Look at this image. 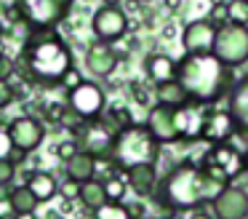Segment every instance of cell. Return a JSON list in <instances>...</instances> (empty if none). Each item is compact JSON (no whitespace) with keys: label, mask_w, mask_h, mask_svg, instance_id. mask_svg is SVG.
Wrapping results in <instances>:
<instances>
[{"label":"cell","mask_w":248,"mask_h":219,"mask_svg":"<svg viewBox=\"0 0 248 219\" xmlns=\"http://www.w3.org/2000/svg\"><path fill=\"white\" fill-rule=\"evenodd\" d=\"M198 166L214 182H219V185L227 187L230 182H235L240 174H246V155H243L232 142L208 144V150L203 152V158H200Z\"/></svg>","instance_id":"cell-5"},{"label":"cell","mask_w":248,"mask_h":219,"mask_svg":"<svg viewBox=\"0 0 248 219\" xmlns=\"http://www.w3.org/2000/svg\"><path fill=\"white\" fill-rule=\"evenodd\" d=\"M14 152L16 150H14V142L8 136V128H0V160H11Z\"/></svg>","instance_id":"cell-32"},{"label":"cell","mask_w":248,"mask_h":219,"mask_svg":"<svg viewBox=\"0 0 248 219\" xmlns=\"http://www.w3.org/2000/svg\"><path fill=\"white\" fill-rule=\"evenodd\" d=\"M64 176L70 182H78V185L93 179V176H96V158L88 155V152H78L72 160L64 163Z\"/></svg>","instance_id":"cell-22"},{"label":"cell","mask_w":248,"mask_h":219,"mask_svg":"<svg viewBox=\"0 0 248 219\" xmlns=\"http://www.w3.org/2000/svg\"><path fill=\"white\" fill-rule=\"evenodd\" d=\"M0 37H3V24H0Z\"/></svg>","instance_id":"cell-50"},{"label":"cell","mask_w":248,"mask_h":219,"mask_svg":"<svg viewBox=\"0 0 248 219\" xmlns=\"http://www.w3.org/2000/svg\"><path fill=\"white\" fill-rule=\"evenodd\" d=\"M109 158L115 160V166H118L120 171H128V168H134V166H144V163L157 166L160 142L152 136L147 126L134 123V126H128V128L115 134V144H112Z\"/></svg>","instance_id":"cell-4"},{"label":"cell","mask_w":248,"mask_h":219,"mask_svg":"<svg viewBox=\"0 0 248 219\" xmlns=\"http://www.w3.org/2000/svg\"><path fill=\"white\" fill-rule=\"evenodd\" d=\"M91 30L96 40L112 46V43L123 40L125 32H128V16L120 5H102L91 19Z\"/></svg>","instance_id":"cell-9"},{"label":"cell","mask_w":248,"mask_h":219,"mask_svg":"<svg viewBox=\"0 0 248 219\" xmlns=\"http://www.w3.org/2000/svg\"><path fill=\"white\" fill-rule=\"evenodd\" d=\"M14 99H16V91H14L11 80H0V110H6Z\"/></svg>","instance_id":"cell-33"},{"label":"cell","mask_w":248,"mask_h":219,"mask_svg":"<svg viewBox=\"0 0 248 219\" xmlns=\"http://www.w3.org/2000/svg\"><path fill=\"white\" fill-rule=\"evenodd\" d=\"M16 11L35 30H54L67 16V8H62L56 0H19Z\"/></svg>","instance_id":"cell-11"},{"label":"cell","mask_w":248,"mask_h":219,"mask_svg":"<svg viewBox=\"0 0 248 219\" xmlns=\"http://www.w3.org/2000/svg\"><path fill=\"white\" fill-rule=\"evenodd\" d=\"M16 176V163L14 160H0V187H6Z\"/></svg>","instance_id":"cell-31"},{"label":"cell","mask_w":248,"mask_h":219,"mask_svg":"<svg viewBox=\"0 0 248 219\" xmlns=\"http://www.w3.org/2000/svg\"><path fill=\"white\" fill-rule=\"evenodd\" d=\"M246 171H248V152H246Z\"/></svg>","instance_id":"cell-48"},{"label":"cell","mask_w":248,"mask_h":219,"mask_svg":"<svg viewBox=\"0 0 248 219\" xmlns=\"http://www.w3.org/2000/svg\"><path fill=\"white\" fill-rule=\"evenodd\" d=\"M147 128H150V134L163 144H176L182 142L179 139V131H176V120H173V110L171 107H163V104H152L150 112H147Z\"/></svg>","instance_id":"cell-15"},{"label":"cell","mask_w":248,"mask_h":219,"mask_svg":"<svg viewBox=\"0 0 248 219\" xmlns=\"http://www.w3.org/2000/svg\"><path fill=\"white\" fill-rule=\"evenodd\" d=\"M221 190H224V185L214 182L198 163L184 160V163L173 166L160 179L155 198L171 214H182V211L203 208V203H211Z\"/></svg>","instance_id":"cell-1"},{"label":"cell","mask_w":248,"mask_h":219,"mask_svg":"<svg viewBox=\"0 0 248 219\" xmlns=\"http://www.w3.org/2000/svg\"><path fill=\"white\" fill-rule=\"evenodd\" d=\"M78 203L80 206H86L88 211H96L99 206H104L107 203V192H104V185L99 176H93V179L83 182L80 185V195H78Z\"/></svg>","instance_id":"cell-24"},{"label":"cell","mask_w":248,"mask_h":219,"mask_svg":"<svg viewBox=\"0 0 248 219\" xmlns=\"http://www.w3.org/2000/svg\"><path fill=\"white\" fill-rule=\"evenodd\" d=\"M205 104H198V101L189 99L187 104L176 107L173 110V120H176V131L182 142H198L203 136V126H205Z\"/></svg>","instance_id":"cell-12"},{"label":"cell","mask_w":248,"mask_h":219,"mask_svg":"<svg viewBox=\"0 0 248 219\" xmlns=\"http://www.w3.org/2000/svg\"><path fill=\"white\" fill-rule=\"evenodd\" d=\"M227 110L232 112L237 128L248 131V75L240 78L230 91V99H227Z\"/></svg>","instance_id":"cell-20"},{"label":"cell","mask_w":248,"mask_h":219,"mask_svg":"<svg viewBox=\"0 0 248 219\" xmlns=\"http://www.w3.org/2000/svg\"><path fill=\"white\" fill-rule=\"evenodd\" d=\"M131 94H134V101H139V104H150V94H147V88L139 83V80L131 83Z\"/></svg>","instance_id":"cell-37"},{"label":"cell","mask_w":248,"mask_h":219,"mask_svg":"<svg viewBox=\"0 0 248 219\" xmlns=\"http://www.w3.org/2000/svg\"><path fill=\"white\" fill-rule=\"evenodd\" d=\"M102 185H104V192H107V201L109 203H120L125 198V190H128L125 176H120V171H118V174H112V176H107V179H102Z\"/></svg>","instance_id":"cell-26"},{"label":"cell","mask_w":248,"mask_h":219,"mask_svg":"<svg viewBox=\"0 0 248 219\" xmlns=\"http://www.w3.org/2000/svg\"><path fill=\"white\" fill-rule=\"evenodd\" d=\"M56 3H59V5H62V8H67V11H70V5H72V3H75V0H56Z\"/></svg>","instance_id":"cell-45"},{"label":"cell","mask_w":248,"mask_h":219,"mask_svg":"<svg viewBox=\"0 0 248 219\" xmlns=\"http://www.w3.org/2000/svg\"><path fill=\"white\" fill-rule=\"evenodd\" d=\"M91 219H134V214H131L128 206H123V203H104V206H99L96 211H93Z\"/></svg>","instance_id":"cell-27"},{"label":"cell","mask_w":248,"mask_h":219,"mask_svg":"<svg viewBox=\"0 0 248 219\" xmlns=\"http://www.w3.org/2000/svg\"><path fill=\"white\" fill-rule=\"evenodd\" d=\"M14 219H38L35 211H24V214H14Z\"/></svg>","instance_id":"cell-42"},{"label":"cell","mask_w":248,"mask_h":219,"mask_svg":"<svg viewBox=\"0 0 248 219\" xmlns=\"http://www.w3.org/2000/svg\"><path fill=\"white\" fill-rule=\"evenodd\" d=\"M211 211L216 219H248V192L235 185H227L211 201Z\"/></svg>","instance_id":"cell-14"},{"label":"cell","mask_w":248,"mask_h":219,"mask_svg":"<svg viewBox=\"0 0 248 219\" xmlns=\"http://www.w3.org/2000/svg\"><path fill=\"white\" fill-rule=\"evenodd\" d=\"M24 185L30 187V192H32L40 203H48L59 195V182H56V176L48 174V171H32Z\"/></svg>","instance_id":"cell-21"},{"label":"cell","mask_w":248,"mask_h":219,"mask_svg":"<svg viewBox=\"0 0 248 219\" xmlns=\"http://www.w3.org/2000/svg\"><path fill=\"white\" fill-rule=\"evenodd\" d=\"M11 75H14V62L6 53H0V80H11Z\"/></svg>","instance_id":"cell-38"},{"label":"cell","mask_w":248,"mask_h":219,"mask_svg":"<svg viewBox=\"0 0 248 219\" xmlns=\"http://www.w3.org/2000/svg\"><path fill=\"white\" fill-rule=\"evenodd\" d=\"M72 139L78 142L80 152H88V155H93L96 160H102V158H109V152H112L115 131L102 120V118H99V120H86L75 131Z\"/></svg>","instance_id":"cell-8"},{"label":"cell","mask_w":248,"mask_h":219,"mask_svg":"<svg viewBox=\"0 0 248 219\" xmlns=\"http://www.w3.org/2000/svg\"><path fill=\"white\" fill-rule=\"evenodd\" d=\"M216 30L219 27L211 19H195L182 30V46L184 53H214Z\"/></svg>","instance_id":"cell-13"},{"label":"cell","mask_w":248,"mask_h":219,"mask_svg":"<svg viewBox=\"0 0 248 219\" xmlns=\"http://www.w3.org/2000/svg\"><path fill=\"white\" fill-rule=\"evenodd\" d=\"M187 219H216V217H214V211H205V208H195V211L189 214Z\"/></svg>","instance_id":"cell-41"},{"label":"cell","mask_w":248,"mask_h":219,"mask_svg":"<svg viewBox=\"0 0 248 219\" xmlns=\"http://www.w3.org/2000/svg\"><path fill=\"white\" fill-rule=\"evenodd\" d=\"M43 219H62V211H48Z\"/></svg>","instance_id":"cell-44"},{"label":"cell","mask_w":248,"mask_h":219,"mask_svg":"<svg viewBox=\"0 0 248 219\" xmlns=\"http://www.w3.org/2000/svg\"><path fill=\"white\" fill-rule=\"evenodd\" d=\"M8 136L14 142V150L19 155H27L32 150H38L46 139V126L40 123V118L35 115H16L8 126Z\"/></svg>","instance_id":"cell-10"},{"label":"cell","mask_w":248,"mask_h":219,"mask_svg":"<svg viewBox=\"0 0 248 219\" xmlns=\"http://www.w3.org/2000/svg\"><path fill=\"white\" fill-rule=\"evenodd\" d=\"M102 5H120V0H102Z\"/></svg>","instance_id":"cell-46"},{"label":"cell","mask_w":248,"mask_h":219,"mask_svg":"<svg viewBox=\"0 0 248 219\" xmlns=\"http://www.w3.org/2000/svg\"><path fill=\"white\" fill-rule=\"evenodd\" d=\"M166 219H182V214H168Z\"/></svg>","instance_id":"cell-47"},{"label":"cell","mask_w":248,"mask_h":219,"mask_svg":"<svg viewBox=\"0 0 248 219\" xmlns=\"http://www.w3.org/2000/svg\"><path fill=\"white\" fill-rule=\"evenodd\" d=\"M163 3H166V8H168V11H176L179 5H182V0H163Z\"/></svg>","instance_id":"cell-43"},{"label":"cell","mask_w":248,"mask_h":219,"mask_svg":"<svg viewBox=\"0 0 248 219\" xmlns=\"http://www.w3.org/2000/svg\"><path fill=\"white\" fill-rule=\"evenodd\" d=\"M227 21L248 27V0H227Z\"/></svg>","instance_id":"cell-28"},{"label":"cell","mask_w":248,"mask_h":219,"mask_svg":"<svg viewBox=\"0 0 248 219\" xmlns=\"http://www.w3.org/2000/svg\"><path fill=\"white\" fill-rule=\"evenodd\" d=\"M134 3H147V0H134Z\"/></svg>","instance_id":"cell-49"},{"label":"cell","mask_w":248,"mask_h":219,"mask_svg":"<svg viewBox=\"0 0 248 219\" xmlns=\"http://www.w3.org/2000/svg\"><path fill=\"white\" fill-rule=\"evenodd\" d=\"M211 21H214L216 27L227 24V3H221V0H214V11H211Z\"/></svg>","instance_id":"cell-34"},{"label":"cell","mask_w":248,"mask_h":219,"mask_svg":"<svg viewBox=\"0 0 248 219\" xmlns=\"http://www.w3.org/2000/svg\"><path fill=\"white\" fill-rule=\"evenodd\" d=\"M160 35H163V40H173V37L179 35V27L173 24V21H166V24L160 27Z\"/></svg>","instance_id":"cell-40"},{"label":"cell","mask_w":248,"mask_h":219,"mask_svg":"<svg viewBox=\"0 0 248 219\" xmlns=\"http://www.w3.org/2000/svg\"><path fill=\"white\" fill-rule=\"evenodd\" d=\"M75 67L72 48L54 30H38L24 46V72L38 85H56Z\"/></svg>","instance_id":"cell-3"},{"label":"cell","mask_w":248,"mask_h":219,"mask_svg":"<svg viewBox=\"0 0 248 219\" xmlns=\"http://www.w3.org/2000/svg\"><path fill=\"white\" fill-rule=\"evenodd\" d=\"M54 152H56V158H59L62 163H67V160H72L78 152H80V147H78L75 139H64V142H59L54 147Z\"/></svg>","instance_id":"cell-30"},{"label":"cell","mask_w":248,"mask_h":219,"mask_svg":"<svg viewBox=\"0 0 248 219\" xmlns=\"http://www.w3.org/2000/svg\"><path fill=\"white\" fill-rule=\"evenodd\" d=\"M8 198H11V203H14V211L16 214H24V211H35V208L40 206V201L30 192V187L27 185H19V187H14L11 192H8Z\"/></svg>","instance_id":"cell-25"},{"label":"cell","mask_w":248,"mask_h":219,"mask_svg":"<svg viewBox=\"0 0 248 219\" xmlns=\"http://www.w3.org/2000/svg\"><path fill=\"white\" fill-rule=\"evenodd\" d=\"M232 67L214 56V53H184L179 59L176 80L187 96L198 104H216L224 94L232 91Z\"/></svg>","instance_id":"cell-2"},{"label":"cell","mask_w":248,"mask_h":219,"mask_svg":"<svg viewBox=\"0 0 248 219\" xmlns=\"http://www.w3.org/2000/svg\"><path fill=\"white\" fill-rule=\"evenodd\" d=\"M235 131H237V123L230 110H208L200 139L208 144H224V142H232Z\"/></svg>","instance_id":"cell-16"},{"label":"cell","mask_w":248,"mask_h":219,"mask_svg":"<svg viewBox=\"0 0 248 219\" xmlns=\"http://www.w3.org/2000/svg\"><path fill=\"white\" fill-rule=\"evenodd\" d=\"M67 110H70V107H67L64 101H48V104H43V118L48 123H59V126H62Z\"/></svg>","instance_id":"cell-29"},{"label":"cell","mask_w":248,"mask_h":219,"mask_svg":"<svg viewBox=\"0 0 248 219\" xmlns=\"http://www.w3.org/2000/svg\"><path fill=\"white\" fill-rule=\"evenodd\" d=\"M118 62H120V53L109 43L96 40L86 51V69L91 75H96V78H109L115 72V67H118Z\"/></svg>","instance_id":"cell-17"},{"label":"cell","mask_w":248,"mask_h":219,"mask_svg":"<svg viewBox=\"0 0 248 219\" xmlns=\"http://www.w3.org/2000/svg\"><path fill=\"white\" fill-rule=\"evenodd\" d=\"M152 96L157 99V104L171 107V110H176V107H182V104H187V101H189L187 91L182 88V83H179V80H168V83L155 85Z\"/></svg>","instance_id":"cell-23"},{"label":"cell","mask_w":248,"mask_h":219,"mask_svg":"<svg viewBox=\"0 0 248 219\" xmlns=\"http://www.w3.org/2000/svg\"><path fill=\"white\" fill-rule=\"evenodd\" d=\"M59 192H62V198H64V201H78V195H80V185L67 179L64 187H59Z\"/></svg>","instance_id":"cell-35"},{"label":"cell","mask_w":248,"mask_h":219,"mask_svg":"<svg viewBox=\"0 0 248 219\" xmlns=\"http://www.w3.org/2000/svg\"><path fill=\"white\" fill-rule=\"evenodd\" d=\"M176 69H179V59L168 56V53H150L144 59V72L155 85L176 80Z\"/></svg>","instance_id":"cell-19"},{"label":"cell","mask_w":248,"mask_h":219,"mask_svg":"<svg viewBox=\"0 0 248 219\" xmlns=\"http://www.w3.org/2000/svg\"><path fill=\"white\" fill-rule=\"evenodd\" d=\"M83 80H86V78H83V75H80V72H78V69H75V67H72V69H70V72H67V75H64V80H62V85H64V88H67V91H72V88H78V85H80V83H83Z\"/></svg>","instance_id":"cell-36"},{"label":"cell","mask_w":248,"mask_h":219,"mask_svg":"<svg viewBox=\"0 0 248 219\" xmlns=\"http://www.w3.org/2000/svg\"><path fill=\"white\" fill-rule=\"evenodd\" d=\"M67 107L75 115H80L83 120H99L104 115V107H107V96L99 83L83 80L78 88L67 91Z\"/></svg>","instance_id":"cell-7"},{"label":"cell","mask_w":248,"mask_h":219,"mask_svg":"<svg viewBox=\"0 0 248 219\" xmlns=\"http://www.w3.org/2000/svg\"><path fill=\"white\" fill-rule=\"evenodd\" d=\"M214 56L224 62L227 67L248 62V27L246 24H221L216 30V43H214Z\"/></svg>","instance_id":"cell-6"},{"label":"cell","mask_w":248,"mask_h":219,"mask_svg":"<svg viewBox=\"0 0 248 219\" xmlns=\"http://www.w3.org/2000/svg\"><path fill=\"white\" fill-rule=\"evenodd\" d=\"M123 174H125V185H128L139 198H152V195H157V187H160L157 166H152V163L134 166V168L123 171Z\"/></svg>","instance_id":"cell-18"},{"label":"cell","mask_w":248,"mask_h":219,"mask_svg":"<svg viewBox=\"0 0 248 219\" xmlns=\"http://www.w3.org/2000/svg\"><path fill=\"white\" fill-rule=\"evenodd\" d=\"M14 203L8 195H0V219H14Z\"/></svg>","instance_id":"cell-39"}]
</instances>
